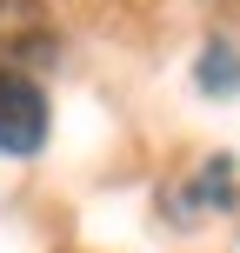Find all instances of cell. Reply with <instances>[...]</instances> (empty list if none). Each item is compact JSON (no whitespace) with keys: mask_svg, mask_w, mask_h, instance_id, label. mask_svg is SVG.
Instances as JSON below:
<instances>
[{"mask_svg":"<svg viewBox=\"0 0 240 253\" xmlns=\"http://www.w3.org/2000/svg\"><path fill=\"white\" fill-rule=\"evenodd\" d=\"M47 140V100L34 80L0 74V153H34Z\"/></svg>","mask_w":240,"mask_h":253,"instance_id":"6da1fadb","label":"cell"},{"mask_svg":"<svg viewBox=\"0 0 240 253\" xmlns=\"http://www.w3.org/2000/svg\"><path fill=\"white\" fill-rule=\"evenodd\" d=\"M200 80H207V93H234L240 87V60H234L227 40H214V47L200 53Z\"/></svg>","mask_w":240,"mask_h":253,"instance_id":"7a4b0ae2","label":"cell"}]
</instances>
